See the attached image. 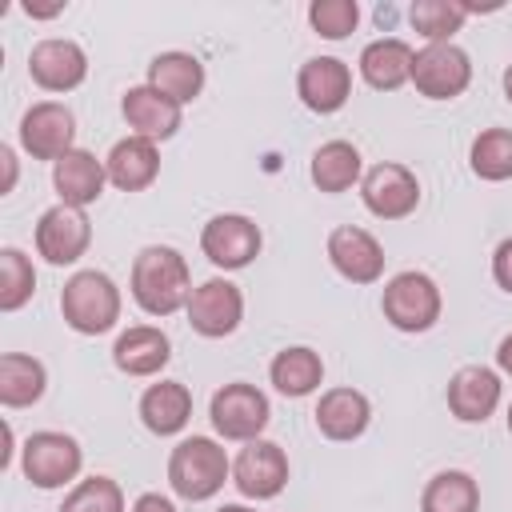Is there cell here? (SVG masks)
I'll use <instances>...</instances> for the list:
<instances>
[{"instance_id": "6da1fadb", "label": "cell", "mask_w": 512, "mask_h": 512, "mask_svg": "<svg viewBox=\"0 0 512 512\" xmlns=\"http://www.w3.org/2000/svg\"><path fill=\"white\" fill-rule=\"evenodd\" d=\"M128 288H132V300L148 316H172V312L188 308V300H192L188 260L168 244H148L132 260Z\"/></svg>"}, {"instance_id": "7a4b0ae2", "label": "cell", "mask_w": 512, "mask_h": 512, "mask_svg": "<svg viewBox=\"0 0 512 512\" xmlns=\"http://www.w3.org/2000/svg\"><path fill=\"white\" fill-rule=\"evenodd\" d=\"M60 316L80 336H104L120 320V288L100 268H80L60 288Z\"/></svg>"}, {"instance_id": "3957f363", "label": "cell", "mask_w": 512, "mask_h": 512, "mask_svg": "<svg viewBox=\"0 0 512 512\" xmlns=\"http://www.w3.org/2000/svg\"><path fill=\"white\" fill-rule=\"evenodd\" d=\"M224 480H232V460L224 452V444H216L212 436H184L172 456H168V484L180 500L200 504L212 500Z\"/></svg>"}, {"instance_id": "277c9868", "label": "cell", "mask_w": 512, "mask_h": 512, "mask_svg": "<svg viewBox=\"0 0 512 512\" xmlns=\"http://www.w3.org/2000/svg\"><path fill=\"white\" fill-rule=\"evenodd\" d=\"M440 308H444V296H440L436 280L428 272H416V268L396 272L380 296L384 320L400 332H428L440 320Z\"/></svg>"}, {"instance_id": "5b68a950", "label": "cell", "mask_w": 512, "mask_h": 512, "mask_svg": "<svg viewBox=\"0 0 512 512\" xmlns=\"http://www.w3.org/2000/svg\"><path fill=\"white\" fill-rule=\"evenodd\" d=\"M20 468L28 476L32 488H64L80 476L84 468V448L76 436L68 432H56V428H44V432H32L24 440V452H20Z\"/></svg>"}, {"instance_id": "8992f818", "label": "cell", "mask_w": 512, "mask_h": 512, "mask_svg": "<svg viewBox=\"0 0 512 512\" xmlns=\"http://www.w3.org/2000/svg\"><path fill=\"white\" fill-rule=\"evenodd\" d=\"M208 420H212V428H216L224 440L248 444V440H260V432L268 428L272 404H268V396H264L256 384L232 380V384H224V388L212 392Z\"/></svg>"}, {"instance_id": "52a82bcc", "label": "cell", "mask_w": 512, "mask_h": 512, "mask_svg": "<svg viewBox=\"0 0 512 512\" xmlns=\"http://www.w3.org/2000/svg\"><path fill=\"white\" fill-rule=\"evenodd\" d=\"M260 248H264L260 224L244 212H220L200 228V252L224 272L248 268L260 256Z\"/></svg>"}, {"instance_id": "ba28073f", "label": "cell", "mask_w": 512, "mask_h": 512, "mask_svg": "<svg viewBox=\"0 0 512 512\" xmlns=\"http://www.w3.org/2000/svg\"><path fill=\"white\" fill-rule=\"evenodd\" d=\"M360 200L376 220H404L420 204V180L408 164L380 160L360 180Z\"/></svg>"}, {"instance_id": "9c48e42d", "label": "cell", "mask_w": 512, "mask_h": 512, "mask_svg": "<svg viewBox=\"0 0 512 512\" xmlns=\"http://www.w3.org/2000/svg\"><path fill=\"white\" fill-rule=\"evenodd\" d=\"M412 84L428 100H452L472 84V56L460 44H424L412 56Z\"/></svg>"}, {"instance_id": "30bf717a", "label": "cell", "mask_w": 512, "mask_h": 512, "mask_svg": "<svg viewBox=\"0 0 512 512\" xmlns=\"http://www.w3.org/2000/svg\"><path fill=\"white\" fill-rule=\"evenodd\" d=\"M20 148L32 160H60L76 148V116L60 100H40L20 116Z\"/></svg>"}, {"instance_id": "8fae6325", "label": "cell", "mask_w": 512, "mask_h": 512, "mask_svg": "<svg viewBox=\"0 0 512 512\" xmlns=\"http://www.w3.org/2000/svg\"><path fill=\"white\" fill-rule=\"evenodd\" d=\"M288 476H292V468H288L284 448L276 440H264V436L260 440H248L236 452V460H232V484L248 500H272V496H280L284 484H288Z\"/></svg>"}, {"instance_id": "7c38bea8", "label": "cell", "mask_w": 512, "mask_h": 512, "mask_svg": "<svg viewBox=\"0 0 512 512\" xmlns=\"http://www.w3.org/2000/svg\"><path fill=\"white\" fill-rule=\"evenodd\" d=\"M188 324L192 332L208 336V340H220V336H232L244 320V292L224 280V276H212L204 284L192 288V300H188Z\"/></svg>"}, {"instance_id": "4fadbf2b", "label": "cell", "mask_w": 512, "mask_h": 512, "mask_svg": "<svg viewBox=\"0 0 512 512\" xmlns=\"http://www.w3.org/2000/svg\"><path fill=\"white\" fill-rule=\"evenodd\" d=\"M92 244V224L84 216V208H72V204H52L48 212H40L36 220V252L64 268V264H76Z\"/></svg>"}, {"instance_id": "5bb4252c", "label": "cell", "mask_w": 512, "mask_h": 512, "mask_svg": "<svg viewBox=\"0 0 512 512\" xmlns=\"http://www.w3.org/2000/svg\"><path fill=\"white\" fill-rule=\"evenodd\" d=\"M328 260L348 284H376L384 276V248L368 228L340 224L328 232Z\"/></svg>"}, {"instance_id": "9a60e30c", "label": "cell", "mask_w": 512, "mask_h": 512, "mask_svg": "<svg viewBox=\"0 0 512 512\" xmlns=\"http://www.w3.org/2000/svg\"><path fill=\"white\" fill-rule=\"evenodd\" d=\"M28 76L44 88V92H72L84 84L88 76V56L76 40L64 36H48L28 52Z\"/></svg>"}, {"instance_id": "2e32d148", "label": "cell", "mask_w": 512, "mask_h": 512, "mask_svg": "<svg viewBox=\"0 0 512 512\" xmlns=\"http://www.w3.org/2000/svg\"><path fill=\"white\" fill-rule=\"evenodd\" d=\"M296 96L304 100V108H312L320 116H332L352 96V68L336 56H312L296 72Z\"/></svg>"}, {"instance_id": "e0dca14e", "label": "cell", "mask_w": 512, "mask_h": 512, "mask_svg": "<svg viewBox=\"0 0 512 512\" xmlns=\"http://www.w3.org/2000/svg\"><path fill=\"white\" fill-rule=\"evenodd\" d=\"M500 396H504L500 372H492L484 364H464L448 380V412L460 424H484L500 408Z\"/></svg>"}, {"instance_id": "ac0fdd59", "label": "cell", "mask_w": 512, "mask_h": 512, "mask_svg": "<svg viewBox=\"0 0 512 512\" xmlns=\"http://www.w3.org/2000/svg\"><path fill=\"white\" fill-rule=\"evenodd\" d=\"M120 112L132 128V136H144V140H172L184 124V108L176 100H168L164 92H156L152 84H136L124 92L120 100Z\"/></svg>"}, {"instance_id": "d6986e66", "label": "cell", "mask_w": 512, "mask_h": 512, "mask_svg": "<svg viewBox=\"0 0 512 512\" xmlns=\"http://www.w3.org/2000/svg\"><path fill=\"white\" fill-rule=\"evenodd\" d=\"M312 420H316L320 436H328V440H336V444H348V440H360V436L368 432V424H372V404H368V396H364L360 388H344V384H340V388L320 392Z\"/></svg>"}, {"instance_id": "ffe728a7", "label": "cell", "mask_w": 512, "mask_h": 512, "mask_svg": "<svg viewBox=\"0 0 512 512\" xmlns=\"http://www.w3.org/2000/svg\"><path fill=\"white\" fill-rule=\"evenodd\" d=\"M104 184H108V168L88 148H72L68 156H60L52 164V188H56L60 204L88 208L104 196Z\"/></svg>"}, {"instance_id": "44dd1931", "label": "cell", "mask_w": 512, "mask_h": 512, "mask_svg": "<svg viewBox=\"0 0 512 512\" xmlns=\"http://www.w3.org/2000/svg\"><path fill=\"white\" fill-rule=\"evenodd\" d=\"M172 360V340L156 324H132L112 344V364L124 376H160Z\"/></svg>"}, {"instance_id": "7402d4cb", "label": "cell", "mask_w": 512, "mask_h": 512, "mask_svg": "<svg viewBox=\"0 0 512 512\" xmlns=\"http://www.w3.org/2000/svg\"><path fill=\"white\" fill-rule=\"evenodd\" d=\"M104 168H108V184L112 188H120V192H144L160 176V148H156V140L124 136L104 156Z\"/></svg>"}, {"instance_id": "603a6c76", "label": "cell", "mask_w": 512, "mask_h": 512, "mask_svg": "<svg viewBox=\"0 0 512 512\" xmlns=\"http://www.w3.org/2000/svg\"><path fill=\"white\" fill-rule=\"evenodd\" d=\"M412 44L400 40V36H380L372 44H364L360 52V76L368 88L376 92H396L404 84H412Z\"/></svg>"}, {"instance_id": "cb8c5ba5", "label": "cell", "mask_w": 512, "mask_h": 512, "mask_svg": "<svg viewBox=\"0 0 512 512\" xmlns=\"http://www.w3.org/2000/svg\"><path fill=\"white\" fill-rule=\"evenodd\" d=\"M140 420L152 436H176L192 420V392L180 380L148 384L140 396Z\"/></svg>"}, {"instance_id": "d4e9b609", "label": "cell", "mask_w": 512, "mask_h": 512, "mask_svg": "<svg viewBox=\"0 0 512 512\" xmlns=\"http://www.w3.org/2000/svg\"><path fill=\"white\" fill-rule=\"evenodd\" d=\"M144 84H152L156 92H164L168 100H176V104L184 108V104H192V100L204 92V64H200L192 52L172 48V52L152 56Z\"/></svg>"}, {"instance_id": "484cf974", "label": "cell", "mask_w": 512, "mask_h": 512, "mask_svg": "<svg viewBox=\"0 0 512 512\" xmlns=\"http://www.w3.org/2000/svg\"><path fill=\"white\" fill-rule=\"evenodd\" d=\"M268 380H272V388H276L280 396H292V400L312 396V392L324 384V360H320V352L308 348V344L280 348V352L272 356V364H268Z\"/></svg>"}, {"instance_id": "4316f807", "label": "cell", "mask_w": 512, "mask_h": 512, "mask_svg": "<svg viewBox=\"0 0 512 512\" xmlns=\"http://www.w3.org/2000/svg\"><path fill=\"white\" fill-rule=\"evenodd\" d=\"M308 176L320 192L336 196V192H348L352 184L364 180V160H360V148L348 144V140H324L316 152H312V164H308Z\"/></svg>"}, {"instance_id": "83f0119b", "label": "cell", "mask_w": 512, "mask_h": 512, "mask_svg": "<svg viewBox=\"0 0 512 512\" xmlns=\"http://www.w3.org/2000/svg\"><path fill=\"white\" fill-rule=\"evenodd\" d=\"M48 372L28 352H4L0 356V404L4 408H28L44 396Z\"/></svg>"}, {"instance_id": "f1b7e54d", "label": "cell", "mask_w": 512, "mask_h": 512, "mask_svg": "<svg viewBox=\"0 0 512 512\" xmlns=\"http://www.w3.org/2000/svg\"><path fill=\"white\" fill-rule=\"evenodd\" d=\"M420 512H480V484L472 472L444 468L420 492Z\"/></svg>"}, {"instance_id": "f546056e", "label": "cell", "mask_w": 512, "mask_h": 512, "mask_svg": "<svg viewBox=\"0 0 512 512\" xmlns=\"http://www.w3.org/2000/svg\"><path fill=\"white\" fill-rule=\"evenodd\" d=\"M468 16H472V4H464V0H416L408 8L412 28L428 44H452V36L464 28Z\"/></svg>"}, {"instance_id": "4dcf8cb0", "label": "cell", "mask_w": 512, "mask_h": 512, "mask_svg": "<svg viewBox=\"0 0 512 512\" xmlns=\"http://www.w3.org/2000/svg\"><path fill=\"white\" fill-rule=\"evenodd\" d=\"M468 164L488 184L512 180V128H484L468 148Z\"/></svg>"}, {"instance_id": "1f68e13d", "label": "cell", "mask_w": 512, "mask_h": 512, "mask_svg": "<svg viewBox=\"0 0 512 512\" xmlns=\"http://www.w3.org/2000/svg\"><path fill=\"white\" fill-rule=\"evenodd\" d=\"M36 292V268L20 248L0 252V312H16Z\"/></svg>"}, {"instance_id": "d6a6232c", "label": "cell", "mask_w": 512, "mask_h": 512, "mask_svg": "<svg viewBox=\"0 0 512 512\" xmlns=\"http://www.w3.org/2000/svg\"><path fill=\"white\" fill-rule=\"evenodd\" d=\"M60 512H124V492L112 476H88L72 484Z\"/></svg>"}, {"instance_id": "836d02e7", "label": "cell", "mask_w": 512, "mask_h": 512, "mask_svg": "<svg viewBox=\"0 0 512 512\" xmlns=\"http://www.w3.org/2000/svg\"><path fill=\"white\" fill-rule=\"evenodd\" d=\"M308 24L324 40H344L360 24V8H356V0H312L308 4Z\"/></svg>"}, {"instance_id": "e575fe53", "label": "cell", "mask_w": 512, "mask_h": 512, "mask_svg": "<svg viewBox=\"0 0 512 512\" xmlns=\"http://www.w3.org/2000/svg\"><path fill=\"white\" fill-rule=\"evenodd\" d=\"M492 280H496L504 292H512V236H504V240L496 244V252H492Z\"/></svg>"}, {"instance_id": "d590c367", "label": "cell", "mask_w": 512, "mask_h": 512, "mask_svg": "<svg viewBox=\"0 0 512 512\" xmlns=\"http://www.w3.org/2000/svg\"><path fill=\"white\" fill-rule=\"evenodd\" d=\"M132 512H176V504L168 496H160V492H144V496H136Z\"/></svg>"}, {"instance_id": "8d00e7d4", "label": "cell", "mask_w": 512, "mask_h": 512, "mask_svg": "<svg viewBox=\"0 0 512 512\" xmlns=\"http://www.w3.org/2000/svg\"><path fill=\"white\" fill-rule=\"evenodd\" d=\"M0 160H4V184H0V192H12L16 188V152L4 144L0 148Z\"/></svg>"}, {"instance_id": "74e56055", "label": "cell", "mask_w": 512, "mask_h": 512, "mask_svg": "<svg viewBox=\"0 0 512 512\" xmlns=\"http://www.w3.org/2000/svg\"><path fill=\"white\" fill-rule=\"evenodd\" d=\"M496 368H500L504 376H512V332L496 344Z\"/></svg>"}, {"instance_id": "f35d334b", "label": "cell", "mask_w": 512, "mask_h": 512, "mask_svg": "<svg viewBox=\"0 0 512 512\" xmlns=\"http://www.w3.org/2000/svg\"><path fill=\"white\" fill-rule=\"evenodd\" d=\"M24 12H28V16H36V20H48V16H60V12H64V4H56V8H36V4H24Z\"/></svg>"}, {"instance_id": "ab89813d", "label": "cell", "mask_w": 512, "mask_h": 512, "mask_svg": "<svg viewBox=\"0 0 512 512\" xmlns=\"http://www.w3.org/2000/svg\"><path fill=\"white\" fill-rule=\"evenodd\" d=\"M504 96H508V104H512V64L504 68Z\"/></svg>"}, {"instance_id": "60d3db41", "label": "cell", "mask_w": 512, "mask_h": 512, "mask_svg": "<svg viewBox=\"0 0 512 512\" xmlns=\"http://www.w3.org/2000/svg\"><path fill=\"white\" fill-rule=\"evenodd\" d=\"M216 512H256V508H248V504H224V508H216Z\"/></svg>"}, {"instance_id": "b9f144b4", "label": "cell", "mask_w": 512, "mask_h": 512, "mask_svg": "<svg viewBox=\"0 0 512 512\" xmlns=\"http://www.w3.org/2000/svg\"><path fill=\"white\" fill-rule=\"evenodd\" d=\"M508 432H512V404H508Z\"/></svg>"}]
</instances>
